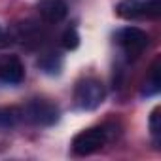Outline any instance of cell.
I'll list each match as a JSON object with an SVG mask.
<instances>
[{"label":"cell","instance_id":"cell-6","mask_svg":"<svg viewBox=\"0 0 161 161\" xmlns=\"http://www.w3.org/2000/svg\"><path fill=\"white\" fill-rule=\"evenodd\" d=\"M25 80V64L17 55H0V82L17 86Z\"/></svg>","mask_w":161,"mask_h":161},{"label":"cell","instance_id":"cell-11","mask_svg":"<svg viewBox=\"0 0 161 161\" xmlns=\"http://www.w3.org/2000/svg\"><path fill=\"white\" fill-rule=\"evenodd\" d=\"M63 44H64L66 49H74V47L80 44V38H78V34H76L74 29H70V31L64 32V36H63Z\"/></svg>","mask_w":161,"mask_h":161},{"label":"cell","instance_id":"cell-4","mask_svg":"<svg viewBox=\"0 0 161 161\" xmlns=\"http://www.w3.org/2000/svg\"><path fill=\"white\" fill-rule=\"evenodd\" d=\"M21 119L32 125H53L59 119V110L55 104L47 101H31L25 108H21Z\"/></svg>","mask_w":161,"mask_h":161},{"label":"cell","instance_id":"cell-5","mask_svg":"<svg viewBox=\"0 0 161 161\" xmlns=\"http://www.w3.org/2000/svg\"><path fill=\"white\" fill-rule=\"evenodd\" d=\"M116 12L125 19H144V17H157L161 8L159 0H123L118 4Z\"/></svg>","mask_w":161,"mask_h":161},{"label":"cell","instance_id":"cell-12","mask_svg":"<svg viewBox=\"0 0 161 161\" xmlns=\"http://www.w3.org/2000/svg\"><path fill=\"white\" fill-rule=\"evenodd\" d=\"M2 38H4V32H2V29H0V42H2Z\"/></svg>","mask_w":161,"mask_h":161},{"label":"cell","instance_id":"cell-8","mask_svg":"<svg viewBox=\"0 0 161 161\" xmlns=\"http://www.w3.org/2000/svg\"><path fill=\"white\" fill-rule=\"evenodd\" d=\"M21 119V110L17 108H0V127L8 129L14 127Z\"/></svg>","mask_w":161,"mask_h":161},{"label":"cell","instance_id":"cell-1","mask_svg":"<svg viewBox=\"0 0 161 161\" xmlns=\"http://www.w3.org/2000/svg\"><path fill=\"white\" fill-rule=\"evenodd\" d=\"M104 97H106L104 86L95 78H86L76 84L74 104L78 110H95L103 104Z\"/></svg>","mask_w":161,"mask_h":161},{"label":"cell","instance_id":"cell-2","mask_svg":"<svg viewBox=\"0 0 161 161\" xmlns=\"http://www.w3.org/2000/svg\"><path fill=\"white\" fill-rule=\"evenodd\" d=\"M110 140V131L104 125L89 127L80 131L72 140V152L76 155H91L97 150H101Z\"/></svg>","mask_w":161,"mask_h":161},{"label":"cell","instance_id":"cell-3","mask_svg":"<svg viewBox=\"0 0 161 161\" xmlns=\"http://www.w3.org/2000/svg\"><path fill=\"white\" fill-rule=\"evenodd\" d=\"M114 40L127 57H138L148 47L150 36L138 27H125V29H119L116 32Z\"/></svg>","mask_w":161,"mask_h":161},{"label":"cell","instance_id":"cell-7","mask_svg":"<svg viewBox=\"0 0 161 161\" xmlns=\"http://www.w3.org/2000/svg\"><path fill=\"white\" fill-rule=\"evenodd\" d=\"M38 12L47 23H61L66 17L68 8L63 0H40Z\"/></svg>","mask_w":161,"mask_h":161},{"label":"cell","instance_id":"cell-10","mask_svg":"<svg viewBox=\"0 0 161 161\" xmlns=\"http://www.w3.org/2000/svg\"><path fill=\"white\" fill-rule=\"evenodd\" d=\"M150 129H152V135L155 138V142H159V133H161V123H159V108H155L152 112V118H150Z\"/></svg>","mask_w":161,"mask_h":161},{"label":"cell","instance_id":"cell-9","mask_svg":"<svg viewBox=\"0 0 161 161\" xmlns=\"http://www.w3.org/2000/svg\"><path fill=\"white\" fill-rule=\"evenodd\" d=\"M159 86H161V80H159V63H155V64L152 66L150 78L146 80L144 95H155V93L159 91Z\"/></svg>","mask_w":161,"mask_h":161}]
</instances>
